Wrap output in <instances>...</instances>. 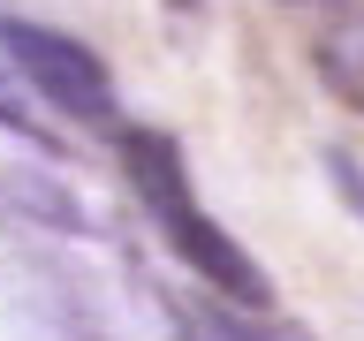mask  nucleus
I'll return each mask as SVG.
<instances>
[{
	"mask_svg": "<svg viewBox=\"0 0 364 341\" xmlns=\"http://www.w3.org/2000/svg\"><path fill=\"white\" fill-rule=\"evenodd\" d=\"M175 8H190V0H175Z\"/></svg>",
	"mask_w": 364,
	"mask_h": 341,
	"instance_id": "5",
	"label": "nucleus"
},
{
	"mask_svg": "<svg viewBox=\"0 0 364 341\" xmlns=\"http://www.w3.org/2000/svg\"><path fill=\"white\" fill-rule=\"evenodd\" d=\"M311 68H318V84L334 91L349 114H364V8H341V16L318 31Z\"/></svg>",
	"mask_w": 364,
	"mask_h": 341,
	"instance_id": "3",
	"label": "nucleus"
},
{
	"mask_svg": "<svg viewBox=\"0 0 364 341\" xmlns=\"http://www.w3.org/2000/svg\"><path fill=\"white\" fill-rule=\"evenodd\" d=\"M0 45H8V61L23 68V84H31V91H46V99L68 114V121L114 129V76H107V61H99L84 38H68V31H46V23L8 16V23H0Z\"/></svg>",
	"mask_w": 364,
	"mask_h": 341,
	"instance_id": "2",
	"label": "nucleus"
},
{
	"mask_svg": "<svg viewBox=\"0 0 364 341\" xmlns=\"http://www.w3.org/2000/svg\"><path fill=\"white\" fill-rule=\"evenodd\" d=\"M122 175H129L136 205L152 212V227L175 243V258L198 273L213 296L243 303V311H266V303H273L266 273L250 266V250H243V243H235V235H228V227L198 205V190H190V175H182V159H175V144H167V136L129 129V136H122Z\"/></svg>",
	"mask_w": 364,
	"mask_h": 341,
	"instance_id": "1",
	"label": "nucleus"
},
{
	"mask_svg": "<svg viewBox=\"0 0 364 341\" xmlns=\"http://www.w3.org/2000/svg\"><path fill=\"white\" fill-rule=\"evenodd\" d=\"M235 341H304V334H289V326H266V334H235Z\"/></svg>",
	"mask_w": 364,
	"mask_h": 341,
	"instance_id": "4",
	"label": "nucleus"
}]
</instances>
